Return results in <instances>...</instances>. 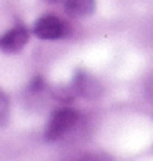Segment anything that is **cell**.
Wrapping results in <instances>:
<instances>
[{"instance_id": "6da1fadb", "label": "cell", "mask_w": 153, "mask_h": 161, "mask_svg": "<svg viewBox=\"0 0 153 161\" xmlns=\"http://www.w3.org/2000/svg\"><path fill=\"white\" fill-rule=\"evenodd\" d=\"M77 120H79V114L74 108L63 107V108L54 110L53 115H51V119L46 123L45 140L46 142H56L60 136H63L68 130H71L74 127L77 123Z\"/></svg>"}, {"instance_id": "7a4b0ae2", "label": "cell", "mask_w": 153, "mask_h": 161, "mask_svg": "<svg viewBox=\"0 0 153 161\" xmlns=\"http://www.w3.org/2000/svg\"><path fill=\"white\" fill-rule=\"evenodd\" d=\"M102 84L97 77H94L91 72L76 69L72 76V92L86 100H96L102 96Z\"/></svg>"}, {"instance_id": "3957f363", "label": "cell", "mask_w": 153, "mask_h": 161, "mask_svg": "<svg viewBox=\"0 0 153 161\" xmlns=\"http://www.w3.org/2000/svg\"><path fill=\"white\" fill-rule=\"evenodd\" d=\"M66 25L61 18H58L56 15H43L38 18L33 25V35L40 40H46V41H53V40H60L63 36H66Z\"/></svg>"}, {"instance_id": "277c9868", "label": "cell", "mask_w": 153, "mask_h": 161, "mask_svg": "<svg viewBox=\"0 0 153 161\" xmlns=\"http://www.w3.org/2000/svg\"><path fill=\"white\" fill-rule=\"evenodd\" d=\"M28 40H30V31H28V28L25 25L18 23L0 36V51L8 53V54L18 53V51H21L25 48Z\"/></svg>"}, {"instance_id": "5b68a950", "label": "cell", "mask_w": 153, "mask_h": 161, "mask_svg": "<svg viewBox=\"0 0 153 161\" xmlns=\"http://www.w3.org/2000/svg\"><path fill=\"white\" fill-rule=\"evenodd\" d=\"M48 2L63 5L66 12L74 17H89L96 10V0H48Z\"/></svg>"}, {"instance_id": "8992f818", "label": "cell", "mask_w": 153, "mask_h": 161, "mask_svg": "<svg viewBox=\"0 0 153 161\" xmlns=\"http://www.w3.org/2000/svg\"><path fill=\"white\" fill-rule=\"evenodd\" d=\"M10 115V100L7 94L0 89V127H5Z\"/></svg>"}, {"instance_id": "52a82bcc", "label": "cell", "mask_w": 153, "mask_h": 161, "mask_svg": "<svg viewBox=\"0 0 153 161\" xmlns=\"http://www.w3.org/2000/svg\"><path fill=\"white\" fill-rule=\"evenodd\" d=\"M43 87H45V79L40 77V76H36V77L31 80V84H30V91H31V92H40Z\"/></svg>"}]
</instances>
